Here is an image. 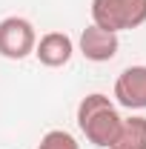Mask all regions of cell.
Instances as JSON below:
<instances>
[{"instance_id":"cell-6","label":"cell","mask_w":146,"mask_h":149,"mask_svg":"<svg viewBox=\"0 0 146 149\" xmlns=\"http://www.w3.org/2000/svg\"><path fill=\"white\" fill-rule=\"evenodd\" d=\"M72 55H74V43L66 32H49L35 43V57L49 69L66 66L72 60Z\"/></svg>"},{"instance_id":"cell-7","label":"cell","mask_w":146,"mask_h":149,"mask_svg":"<svg viewBox=\"0 0 146 149\" xmlns=\"http://www.w3.org/2000/svg\"><path fill=\"white\" fill-rule=\"evenodd\" d=\"M109 149H146V118H140V115L123 118L120 132Z\"/></svg>"},{"instance_id":"cell-3","label":"cell","mask_w":146,"mask_h":149,"mask_svg":"<svg viewBox=\"0 0 146 149\" xmlns=\"http://www.w3.org/2000/svg\"><path fill=\"white\" fill-rule=\"evenodd\" d=\"M35 26L26 17H3L0 20V55L9 57V60H23V57L35 55Z\"/></svg>"},{"instance_id":"cell-4","label":"cell","mask_w":146,"mask_h":149,"mask_svg":"<svg viewBox=\"0 0 146 149\" xmlns=\"http://www.w3.org/2000/svg\"><path fill=\"white\" fill-rule=\"evenodd\" d=\"M115 100L123 109H146V66H126L117 74Z\"/></svg>"},{"instance_id":"cell-2","label":"cell","mask_w":146,"mask_h":149,"mask_svg":"<svg viewBox=\"0 0 146 149\" xmlns=\"http://www.w3.org/2000/svg\"><path fill=\"white\" fill-rule=\"evenodd\" d=\"M92 23L106 32H126L146 23V0H92Z\"/></svg>"},{"instance_id":"cell-8","label":"cell","mask_w":146,"mask_h":149,"mask_svg":"<svg viewBox=\"0 0 146 149\" xmlns=\"http://www.w3.org/2000/svg\"><path fill=\"white\" fill-rule=\"evenodd\" d=\"M37 149H80V143L74 141V135H69L66 129H52L40 138Z\"/></svg>"},{"instance_id":"cell-1","label":"cell","mask_w":146,"mask_h":149,"mask_svg":"<svg viewBox=\"0 0 146 149\" xmlns=\"http://www.w3.org/2000/svg\"><path fill=\"white\" fill-rule=\"evenodd\" d=\"M120 123H123V118L109 100V95L92 92L77 103V126L92 146L109 149L120 132Z\"/></svg>"},{"instance_id":"cell-5","label":"cell","mask_w":146,"mask_h":149,"mask_svg":"<svg viewBox=\"0 0 146 149\" xmlns=\"http://www.w3.org/2000/svg\"><path fill=\"white\" fill-rule=\"evenodd\" d=\"M117 49H120V40H117L115 32L97 29L95 23L80 32V55L92 63H109L117 55Z\"/></svg>"}]
</instances>
